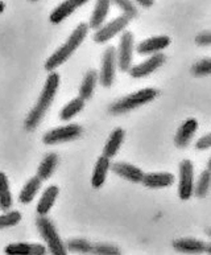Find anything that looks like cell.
<instances>
[{
  "label": "cell",
  "mask_w": 211,
  "mask_h": 255,
  "mask_svg": "<svg viewBox=\"0 0 211 255\" xmlns=\"http://www.w3.org/2000/svg\"><path fill=\"white\" fill-rule=\"evenodd\" d=\"M58 86H60V76L56 72H52L48 76V78H46L45 85L42 88V92L40 94V98H38L37 103L34 105V107L29 111V114L26 117L25 122H24L25 129L33 131L40 125L42 118L45 117L48 109H49L50 105L54 101V97L57 94Z\"/></svg>",
  "instance_id": "1"
},
{
  "label": "cell",
  "mask_w": 211,
  "mask_h": 255,
  "mask_svg": "<svg viewBox=\"0 0 211 255\" xmlns=\"http://www.w3.org/2000/svg\"><path fill=\"white\" fill-rule=\"evenodd\" d=\"M87 32H89V25L85 23H81L78 27L73 31V33L69 36L64 45H61L54 53L50 56L45 62V69L49 73L54 72L58 66L64 64L65 61H68L70 56H72L78 46L83 42V40L86 38Z\"/></svg>",
  "instance_id": "2"
},
{
  "label": "cell",
  "mask_w": 211,
  "mask_h": 255,
  "mask_svg": "<svg viewBox=\"0 0 211 255\" xmlns=\"http://www.w3.org/2000/svg\"><path fill=\"white\" fill-rule=\"evenodd\" d=\"M158 92L156 89L147 88L141 89L139 92L132 93L129 96L123 97L121 99L116 101L115 103H112L109 106L108 111L111 114H124V113H128L131 110H135L137 107L143 106V105H147V103L152 102L153 99L157 97Z\"/></svg>",
  "instance_id": "3"
},
{
  "label": "cell",
  "mask_w": 211,
  "mask_h": 255,
  "mask_svg": "<svg viewBox=\"0 0 211 255\" xmlns=\"http://www.w3.org/2000/svg\"><path fill=\"white\" fill-rule=\"evenodd\" d=\"M36 225L40 234H41L42 240L45 241L46 248L49 250L52 255H68V250L66 246L61 240V237L57 233L56 226L53 225L49 218L46 217H40L36 220Z\"/></svg>",
  "instance_id": "4"
},
{
  "label": "cell",
  "mask_w": 211,
  "mask_h": 255,
  "mask_svg": "<svg viewBox=\"0 0 211 255\" xmlns=\"http://www.w3.org/2000/svg\"><path fill=\"white\" fill-rule=\"evenodd\" d=\"M82 127L79 125H68V126L64 127H57V128H53L50 131L44 135L42 137V141L48 145L52 144H58V143H64V141H70L74 140L77 137H79L82 135Z\"/></svg>",
  "instance_id": "5"
},
{
  "label": "cell",
  "mask_w": 211,
  "mask_h": 255,
  "mask_svg": "<svg viewBox=\"0 0 211 255\" xmlns=\"http://www.w3.org/2000/svg\"><path fill=\"white\" fill-rule=\"evenodd\" d=\"M115 68H116V49L113 46H108L103 53L102 68L98 74V80L101 81L103 88H109L113 84Z\"/></svg>",
  "instance_id": "6"
},
{
  "label": "cell",
  "mask_w": 211,
  "mask_h": 255,
  "mask_svg": "<svg viewBox=\"0 0 211 255\" xmlns=\"http://www.w3.org/2000/svg\"><path fill=\"white\" fill-rule=\"evenodd\" d=\"M194 189V167L190 160H184L180 164V185L178 196L181 200H189Z\"/></svg>",
  "instance_id": "7"
},
{
  "label": "cell",
  "mask_w": 211,
  "mask_h": 255,
  "mask_svg": "<svg viewBox=\"0 0 211 255\" xmlns=\"http://www.w3.org/2000/svg\"><path fill=\"white\" fill-rule=\"evenodd\" d=\"M129 20L125 17V16H117L116 19L111 20L109 23H107L106 25H102L99 28L98 31L95 32L94 34V41L99 42V44H103L106 41H109L111 38L115 37L117 33H120L127 28Z\"/></svg>",
  "instance_id": "8"
},
{
  "label": "cell",
  "mask_w": 211,
  "mask_h": 255,
  "mask_svg": "<svg viewBox=\"0 0 211 255\" xmlns=\"http://www.w3.org/2000/svg\"><path fill=\"white\" fill-rule=\"evenodd\" d=\"M132 54H133V34L124 32L120 37V45L117 50V65L121 72H128L132 66Z\"/></svg>",
  "instance_id": "9"
},
{
  "label": "cell",
  "mask_w": 211,
  "mask_h": 255,
  "mask_svg": "<svg viewBox=\"0 0 211 255\" xmlns=\"http://www.w3.org/2000/svg\"><path fill=\"white\" fill-rule=\"evenodd\" d=\"M164 62H165V54L156 53L153 56H151L148 60H145L144 62H141V64L131 66V69L128 70L129 76L132 78H144V77H148L149 74L156 72L160 66H162Z\"/></svg>",
  "instance_id": "10"
},
{
  "label": "cell",
  "mask_w": 211,
  "mask_h": 255,
  "mask_svg": "<svg viewBox=\"0 0 211 255\" xmlns=\"http://www.w3.org/2000/svg\"><path fill=\"white\" fill-rule=\"evenodd\" d=\"M173 249L184 254H204L210 253V245L205 244L204 241L194 238H180L173 241Z\"/></svg>",
  "instance_id": "11"
},
{
  "label": "cell",
  "mask_w": 211,
  "mask_h": 255,
  "mask_svg": "<svg viewBox=\"0 0 211 255\" xmlns=\"http://www.w3.org/2000/svg\"><path fill=\"white\" fill-rule=\"evenodd\" d=\"M85 3H87V0H66V1H62V3H61L58 7L54 8L52 11V13H50V23L60 24L61 21H64L66 17H69V16L72 15L77 8H79Z\"/></svg>",
  "instance_id": "12"
},
{
  "label": "cell",
  "mask_w": 211,
  "mask_h": 255,
  "mask_svg": "<svg viewBox=\"0 0 211 255\" xmlns=\"http://www.w3.org/2000/svg\"><path fill=\"white\" fill-rule=\"evenodd\" d=\"M109 168L112 169V172H115L116 175H119L123 179L128 180L131 183H141L143 181L144 173L140 168H137L136 165H132L128 163H115L112 165H109Z\"/></svg>",
  "instance_id": "13"
},
{
  "label": "cell",
  "mask_w": 211,
  "mask_h": 255,
  "mask_svg": "<svg viewBox=\"0 0 211 255\" xmlns=\"http://www.w3.org/2000/svg\"><path fill=\"white\" fill-rule=\"evenodd\" d=\"M4 253L7 255H45L46 248L40 244H11L5 246Z\"/></svg>",
  "instance_id": "14"
},
{
  "label": "cell",
  "mask_w": 211,
  "mask_h": 255,
  "mask_svg": "<svg viewBox=\"0 0 211 255\" xmlns=\"http://www.w3.org/2000/svg\"><path fill=\"white\" fill-rule=\"evenodd\" d=\"M197 128H198V122L197 119L190 118L186 119L184 123L181 125V127L178 128L177 133H176V137H174V143L180 148H185L188 147L192 137L194 136Z\"/></svg>",
  "instance_id": "15"
},
{
  "label": "cell",
  "mask_w": 211,
  "mask_h": 255,
  "mask_svg": "<svg viewBox=\"0 0 211 255\" xmlns=\"http://www.w3.org/2000/svg\"><path fill=\"white\" fill-rule=\"evenodd\" d=\"M170 44V38L168 36H157L144 40L137 45V52L140 54H156L160 53L162 49Z\"/></svg>",
  "instance_id": "16"
},
{
  "label": "cell",
  "mask_w": 211,
  "mask_h": 255,
  "mask_svg": "<svg viewBox=\"0 0 211 255\" xmlns=\"http://www.w3.org/2000/svg\"><path fill=\"white\" fill-rule=\"evenodd\" d=\"M124 129L123 128H115L111 132V135H109L108 140H107V143H106L105 148H103V157H106V159H111V157H113L117 153V151L120 149V145L121 143H123V140H124Z\"/></svg>",
  "instance_id": "17"
},
{
  "label": "cell",
  "mask_w": 211,
  "mask_h": 255,
  "mask_svg": "<svg viewBox=\"0 0 211 255\" xmlns=\"http://www.w3.org/2000/svg\"><path fill=\"white\" fill-rule=\"evenodd\" d=\"M60 193V189L57 185H50L49 188H46L45 192L42 193L41 198H40V201L37 204V213L41 216V217H45L46 214L49 213V210L52 209L53 205H54V202L57 200V196Z\"/></svg>",
  "instance_id": "18"
},
{
  "label": "cell",
  "mask_w": 211,
  "mask_h": 255,
  "mask_svg": "<svg viewBox=\"0 0 211 255\" xmlns=\"http://www.w3.org/2000/svg\"><path fill=\"white\" fill-rule=\"evenodd\" d=\"M141 183L148 188H166L174 183V176L172 173H149L144 175Z\"/></svg>",
  "instance_id": "19"
},
{
  "label": "cell",
  "mask_w": 211,
  "mask_h": 255,
  "mask_svg": "<svg viewBox=\"0 0 211 255\" xmlns=\"http://www.w3.org/2000/svg\"><path fill=\"white\" fill-rule=\"evenodd\" d=\"M108 9H109V1L107 0H99L97 5L94 8V12L91 15L90 23L87 24L89 25V29H97L98 31L99 28L102 27L103 23H105L106 17L108 15Z\"/></svg>",
  "instance_id": "20"
},
{
  "label": "cell",
  "mask_w": 211,
  "mask_h": 255,
  "mask_svg": "<svg viewBox=\"0 0 211 255\" xmlns=\"http://www.w3.org/2000/svg\"><path fill=\"white\" fill-rule=\"evenodd\" d=\"M109 169V160L106 157L101 156L97 160L95 164L94 172H93V177H91V185L93 188H101L105 184L106 177H107V172Z\"/></svg>",
  "instance_id": "21"
},
{
  "label": "cell",
  "mask_w": 211,
  "mask_h": 255,
  "mask_svg": "<svg viewBox=\"0 0 211 255\" xmlns=\"http://www.w3.org/2000/svg\"><path fill=\"white\" fill-rule=\"evenodd\" d=\"M97 81H98V72L97 70H89L85 78H83L81 88H79V98L82 101L91 98L95 86H97Z\"/></svg>",
  "instance_id": "22"
},
{
  "label": "cell",
  "mask_w": 211,
  "mask_h": 255,
  "mask_svg": "<svg viewBox=\"0 0 211 255\" xmlns=\"http://www.w3.org/2000/svg\"><path fill=\"white\" fill-rule=\"evenodd\" d=\"M57 164H58V156L57 153L50 152L48 153L44 159H42L41 164L37 169V177L40 180H46L49 179L50 176L53 175V172L56 169Z\"/></svg>",
  "instance_id": "23"
},
{
  "label": "cell",
  "mask_w": 211,
  "mask_h": 255,
  "mask_svg": "<svg viewBox=\"0 0 211 255\" xmlns=\"http://www.w3.org/2000/svg\"><path fill=\"white\" fill-rule=\"evenodd\" d=\"M40 187H41V180L38 179L37 176H34V177L28 180V183L24 185V188L20 192L19 201L21 204H29V202H32V200L34 198Z\"/></svg>",
  "instance_id": "24"
},
{
  "label": "cell",
  "mask_w": 211,
  "mask_h": 255,
  "mask_svg": "<svg viewBox=\"0 0 211 255\" xmlns=\"http://www.w3.org/2000/svg\"><path fill=\"white\" fill-rule=\"evenodd\" d=\"M12 205V194L9 189L7 176L4 172H0V210L8 212Z\"/></svg>",
  "instance_id": "25"
},
{
  "label": "cell",
  "mask_w": 211,
  "mask_h": 255,
  "mask_svg": "<svg viewBox=\"0 0 211 255\" xmlns=\"http://www.w3.org/2000/svg\"><path fill=\"white\" fill-rule=\"evenodd\" d=\"M83 107H85V101H82L79 97L78 98L72 99V101H70L66 106L62 107V110L60 111L61 121H70L73 117H76L79 111L82 110Z\"/></svg>",
  "instance_id": "26"
},
{
  "label": "cell",
  "mask_w": 211,
  "mask_h": 255,
  "mask_svg": "<svg viewBox=\"0 0 211 255\" xmlns=\"http://www.w3.org/2000/svg\"><path fill=\"white\" fill-rule=\"evenodd\" d=\"M210 181H211V175L210 171L206 169L201 173L200 179L194 184V189H193V193L196 194L197 197L204 198L206 197V194L209 193V188H210Z\"/></svg>",
  "instance_id": "27"
},
{
  "label": "cell",
  "mask_w": 211,
  "mask_h": 255,
  "mask_svg": "<svg viewBox=\"0 0 211 255\" xmlns=\"http://www.w3.org/2000/svg\"><path fill=\"white\" fill-rule=\"evenodd\" d=\"M65 246L69 252L87 255L91 254V249H93V244L86 240H70Z\"/></svg>",
  "instance_id": "28"
},
{
  "label": "cell",
  "mask_w": 211,
  "mask_h": 255,
  "mask_svg": "<svg viewBox=\"0 0 211 255\" xmlns=\"http://www.w3.org/2000/svg\"><path fill=\"white\" fill-rule=\"evenodd\" d=\"M90 255H121V252L120 249L113 245L93 244Z\"/></svg>",
  "instance_id": "29"
},
{
  "label": "cell",
  "mask_w": 211,
  "mask_h": 255,
  "mask_svg": "<svg viewBox=\"0 0 211 255\" xmlns=\"http://www.w3.org/2000/svg\"><path fill=\"white\" fill-rule=\"evenodd\" d=\"M21 221V214L17 210H12V212H7L5 214L0 216V230L5 228H12Z\"/></svg>",
  "instance_id": "30"
},
{
  "label": "cell",
  "mask_w": 211,
  "mask_h": 255,
  "mask_svg": "<svg viewBox=\"0 0 211 255\" xmlns=\"http://www.w3.org/2000/svg\"><path fill=\"white\" fill-rule=\"evenodd\" d=\"M192 72L194 76H198V77L209 76V74L211 73V60L205 58V60H201V61L196 62V64L193 65Z\"/></svg>",
  "instance_id": "31"
},
{
  "label": "cell",
  "mask_w": 211,
  "mask_h": 255,
  "mask_svg": "<svg viewBox=\"0 0 211 255\" xmlns=\"http://www.w3.org/2000/svg\"><path fill=\"white\" fill-rule=\"evenodd\" d=\"M115 3L121 8V11L124 12V15L127 19H135L136 16H137V9H136L135 4L132 3V1H125V0H116Z\"/></svg>",
  "instance_id": "32"
},
{
  "label": "cell",
  "mask_w": 211,
  "mask_h": 255,
  "mask_svg": "<svg viewBox=\"0 0 211 255\" xmlns=\"http://www.w3.org/2000/svg\"><path fill=\"white\" fill-rule=\"evenodd\" d=\"M196 42L198 45H202V46H209L211 44V32L210 31H206V32H202L200 33L198 36L196 37Z\"/></svg>",
  "instance_id": "33"
},
{
  "label": "cell",
  "mask_w": 211,
  "mask_h": 255,
  "mask_svg": "<svg viewBox=\"0 0 211 255\" xmlns=\"http://www.w3.org/2000/svg\"><path fill=\"white\" fill-rule=\"evenodd\" d=\"M211 147V135L208 133V135H205L204 137H201L200 140L197 141L196 148L197 149H209Z\"/></svg>",
  "instance_id": "34"
},
{
  "label": "cell",
  "mask_w": 211,
  "mask_h": 255,
  "mask_svg": "<svg viewBox=\"0 0 211 255\" xmlns=\"http://www.w3.org/2000/svg\"><path fill=\"white\" fill-rule=\"evenodd\" d=\"M136 3H139L140 5H143V7H151L155 1H153V0H137Z\"/></svg>",
  "instance_id": "35"
},
{
  "label": "cell",
  "mask_w": 211,
  "mask_h": 255,
  "mask_svg": "<svg viewBox=\"0 0 211 255\" xmlns=\"http://www.w3.org/2000/svg\"><path fill=\"white\" fill-rule=\"evenodd\" d=\"M4 8H5V4H4L3 1H0V13L4 11Z\"/></svg>",
  "instance_id": "36"
}]
</instances>
